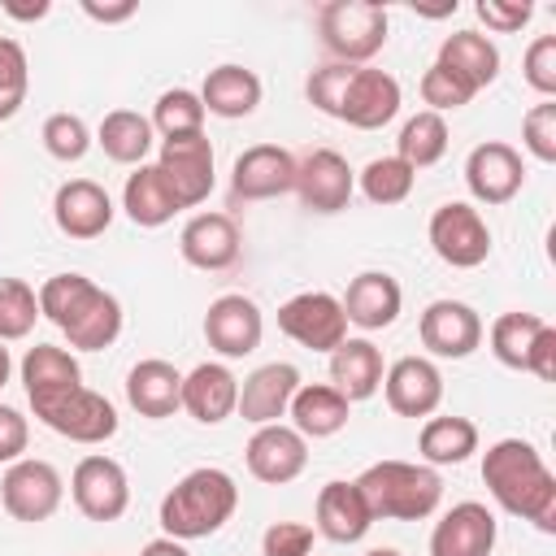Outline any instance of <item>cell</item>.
<instances>
[{
    "instance_id": "obj_33",
    "label": "cell",
    "mask_w": 556,
    "mask_h": 556,
    "mask_svg": "<svg viewBox=\"0 0 556 556\" xmlns=\"http://www.w3.org/2000/svg\"><path fill=\"white\" fill-rule=\"evenodd\" d=\"M439 65H447L452 74H460L473 91L491 87L500 78V48L482 35V30H456L439 43Z\"/></svg>"
},
{
    "instance_id": "obj_42",
    "label": "cell",
    "mask_w": 556,
    "mask_h": 556,
    "mask_svg": "<svg viewBox=\"0 0 556 556\" xmlns=\"http://www.w3.org/2000/svg\"><path fill=\"white\" fill-rule=\"evenodd\" d=\"M39 139H43L48 156H56V161H65V165H70V161H83L87 148H91V130H87V122H83L78 113H52V117L43 122Z\"/></svg>"
},
{
    "instance_id": "obj_32",
    "label": "cell",
    "mask_w": 556,
    "mask_h": 556,
    "mask_svg": "<svg viewBox=\"0 0 556 556\" xmlns=\"http://www.w3.org/2000/svg\"><path fill=\"white\" fill-rule=\"evenodd\" d=\"M200 104H204V113L226 117V122L248 117V113H256V104H261V78H256L248 65H217V70L204 74Z\"/></svg>"
},
{
    "instance_id": "obj_36",
    "label": "cell",
    "mask_w": 556,
    "mask_h": 556,
    "mask_svg": "<svg viewBox=\"0 0 556 556\" xmlns=\"http://www.w3.org/2000/svg\"><path fill=\"white\" fill-rule=\"evenodd\" d=\"M96 143L104 148L109 161L117 165H148V152H152V122L135 109H113L104 113L100 130H96Z\"/></svg>"
},
{
    "instance_id": "obj_50",
    "label": "cell",
    "mask_w": 556,
    "mask_h": 556,
    "mask_svg": "<svg viewBox=\"0 0 556 556\" xmlns=\"http://www.w3.org/2000/svg\"><path fill=\"white\" fill-rule=\"evenodd\" d=\"M135 0H117V4H100V0H83V13L91 17V22H104V26H113V22H126V17H135Z\"/></svg>"
},
{
    "instance_id": "obj_9",
    "label": "cell",
    "mask_w": 556,
    "mask_h": 556,
    "mask_svg": "<svg viewBox=\"0 0 556 556\" xmlns=\"http://www.w3.org/2000/svg\"><path fill=\"white\" fill-rule=\"evenodd\" d=\"M61 495H65V482H61L56 465L35 460V456L13 460L0 478V504L13 521H30V526L48 521L61 508Z\"/></svg>"
},
{
    "instance_id": "obj_23",
    "label": "cell",
    "mask_w": 556,
    "mask_h": 556,
    "mask_svg": "<svg viewBox=\"0 0 556 556\" xmlns=\"http://www.w3.org/2000/svg\"><path fill=\"white\" fill-rule=\"evenodd\" d=\"M382 391L391 413L400 417H434V408L443 404V374L430 356H400L387 374H382Z\"/></svg>"
},
{
    "instance_id": "obj_18",
    "label": "cell",
    "mask_w": 556,
    "mask_h": 556,
    "mask_svg": "<svg viewBox=\"0 0 556 556\" xmlns=\"http://www.w3.org/2000/svg\"><path fill=\"white\" fill-rule=\"evenodd\" d=\"M295 191V156L278 143H252L235 156L230 195L235 200H278Z\"/></svg>"
},
{
    "instance_id": "obj_35",
    "label": "cell",
    "mask_w": 556,
    "mask_h": 556,
    "mask_svg": "<svg viewBox=\"0 0 556 556\" xmlns=\"http://www.w3.org/2000/svg\"><path fill=\"white\" fill-rule=\"evenodd\" d=\"M417 452L430 469L439 465H465L478 452V426L469 417H426L421 434H417Z\"/></svg>"
},
{
    "instance_id": "obj_44",
    "label": "cell",
    "mask_w": 556,
    "mask_h": 556,
    "mask_svg": "<svg viewBox=\"0 0 556 556\" xmlns=\"http://www.w3.org/2000/svg\"><path fill=\"white\" fill-rule=\"evenodd\" d=\"M352 70H356V65H339V61L313 70L308 83H304L308 104H313L317 113H326V117H339V104H343V91H348V83H352Z\"/></svg>"
},
{
    "instance_id": "obj_29",
    "label": "cell",
    "mask_w": 556,
    "mask_h": 556,
    "mask_svg": "<svg viewBox=\"0 0 556 556\" xmlns=\"http://www.w3.org/2000/svg\"><path fill=\"white\" fill-rule=\"evenodd\" d=\"M369 526H374V513H369V504H365L356 482L334 478V482H326L317 491V534L321 539H330V543H361L369 534Z\"/></svg>"
},
{
    "instance_id": "obj_8",
    "label": "cell",
    "mask_w": 556,
    "mask_h": 556,
    "mask_svg": "<svg viewBox=\"0 0 556 556\" xmlns=\"http://www.w3.org/2000/svg\"><path fill=\"white\" fill-rule=\"evenodd\" d=\"M278 330L291 343L308 348V352H334L348 339V317H343L339 295H330V291H300V295H291L278 308Z\"/></svg>"
},
{
    "instance_id": "obj_1",
    "label": "cell",
    "mask_w": 556,
    "mask_h": 556,
    "mask_svg": "<svg viewBox=\"0 0 556 556\" xmlns=\"http://www.w3.org/2000/svg\"><path fill=\"white\" fill-rule=\"evenodd\" d=\"M482 482L504 513L539 526L543 534L556 530V473L547 469V460L534 443H526V439L491 443L482 456Z\"/></svg>"
},
{
    "instance_id": "obj_26",
    "label": "cell",
    "mask_w": 556,
    "mask_h": 556,
    "mask_svg": "<svg viewBox=\"0 0 556 556\" xmlns=\"http://www.w3.org/2000/svg\"><path fill=\"white\" fill-rule=\"evenodd\" d=\"M22 387H26V400L30 408H48L52 400L70 395L74 387H83V369L74 361V352L56 348V343H35L26 356H22Z\"/></svg>"
},
{
    "instance_id": "obj_5",
    "label": "cell",
    "mask_w": 556,
    "mask_h": 556,
    "mask_svg": "<svg viewBox=\"0 0 556 556\" xmlns=\"http://www.w3.org/2000/svg\"><path fill=\"white\" fill-rule=\"evenodd\" d=\"M317 30H321V48L339 65H365L382 52L391 13L374 0H330L317 13Z\"/></svg>"
},
{
    "instance_id": "obj_3",
    "label": "cell",
    "mask_w": 556,
    "mask_h": 556,
    "mask_svg": "<svg viewBox=\"0 0 556 556\" xmlns=\"http://www.w3.org/2000/svg\"><path fill=\"white\" fill-rule=\"evenodd\" d=\"M239 508V486L226 469L217 465H204V469H191L187 478H178L165 500H161V530L178 543H191V539H208L217 534Z\"/></svg>"
},
{
    "instance_id": "obj_24",
    "label": "cell",
    "mask_w": 556,
    "mask_h": 556,
    "mask_svg": "<svg viewBox=\"0 0 556 556\" xmlns=\"http://www.w3.org/2000/svg\"><path fill=\"white\" fill-rule=\"evenodd\" d=\"M239 226L230 213H195L182 235H178V252L187 265L204 269V274H217V269H230L239 261Z\"/></svg>"
},
{
    "instance_id": "obj_27",
    "label": "cell",
    "mask_w": 556,
    "mask_h": 556,
    "mask_svg": "<svg viewBox=\"0 0 556 556\" xmlns=\"http://www.w3.org/2000/svg\"><path fill=\"white\" fill-rule=\"evenodd\" d=\"M126 400L139 417L148 421H161V417H174L182 408V374L161 361V356H148L139 365H130L126 374Z\"/></svg>"
},
{
    "instance_id": "obj_2",
    "label": "cell",
    "mask_w": 556,
    "mask_h": 556,
    "mask_svg": "<svg viewBox=\"0 0 556 556\" xmlns=\"http://www.w3.org/2000/svg\"><path fill=\"white\" fill-rule=\"evenodd\" d=\"M39 317H48L70 348L78 352H104L122 334V304L113 291L96 287L87 274H52L39 291Z\"/></svg>"
},
{
    "instance_id": "obj_49",
    "label": "cell",
    "mask_w": 556,
    "mask_h": 556,
    "mask_svg": "<svg viewBox=\"0 0 556 556\" xmlns=\"http://www.w3.org/2000/svg\"><path fill=\"white\" fill-rule=\"evenodd\" d=\"M26 443H30V426H26V417H22L17 408L0 404V465L22 460Z\"/></svg>"
},
{
    "instance_id": "obj_53",
    "label": "cell",
    "mask_w": 556,
    "mask_h": 556,
    "mask_svg": "<svg viewBox=\"0 0 556 556\" xmlns=\"http://www.w3.org/2000/svg\"><path fill=\"white\" fill-rule=\"evenodd\" d=\"M9 374H13V356H9V348L0 343V387L9 382Z\"/></svg>"
},
{
    "instance_id": "obj_30",
    "label": "cell",
    "mask_w": 556,
    "mask_h": 556,
    "mask_svg": "<svg viewBox=\"0 0 556 556\" xmlns=\"http://www.w3.org/2000/svg\"><path fill=\"white\" fill-rule=\"evenodd\" d=\"M382 352L369 343V339H343L334 352H330V387L356 404V400H369L378 387H382Z\"/></svg>"
},
{
    "instance_id": "obj_6",
    "label": "cell",
    "mask_w": 556,
    "mask_h": 556,
    "mask_svg": "<svg viewBox=\"0 0 556 556\" xmlns=\"http://www.w3.org/2000/svg\"><path fill=\"white\" fill-rule=\"evenodd\" d=\"M491 352L508 369H526L539 382H556V326L539 313H500L491 321Z\"/></svg>"
},
{
    "instance_id": "obj_13",
    "label": "cell",
    "mask_w": 556,
    "mask_h": 556,
    "mask_svg": "<svg viewBox=\"0 0 556 556\" xmlns=\"http://www.w3.org/2000/svg\"><path fill=\"white\" fill-rule=\"evenodd\" d=\"M417 339L430 356L465 361L482 348V317L465 300H430L417 321Z\"/></svg>"
},
{
    "instance_id": "obj_20",
    "label": "cell",
    "mask_w": 556,
    "mask_h": 556,
    "mask_svg": "<svg viewBox=\"0 0 556 556\" xmlns=\"http://www.w3.org/2000/svg\"><path fill=\"white\" fill-rule=\"evenodd\" d=\"M300 391V369L291 361H269L261 369H252L243 382H239V404L235 413L252 426H274L287 417L291 408V395Z\"/></svg>"
},
{
    "instance_id": "obj_40",
    "label": "cell",
    "mask_w": 556,
    "mask_h": 556,
    "mask_svg": "<svg viewBox=\"0 0 556 556\" xmlns=\"http://www.w3.org/2000/svg\"><path fill=\"white\" fill-rule=\"evenodd\" d=\"M39 321V295L22 278H0V343L26 339Z\"/></svg>"
},
{
    "instance_id": "obj_11",
    "label": "cell",
    "mask_w": 556,
    "mask_h": 556,
    "mask_svg": "<svg viewBox=\"0 0 556 556\" xmlns=\"http://www.w3.org/2000/svg\"><path fill=\"white\" fill-rule=\"evenodd\" d=\"M70 495H74V508L87 517V521H117L126 508H130V482H126V469L104 456V452H91L74 465L70 473Z\"/></svg>"
},
{
    "instance_id": "obj_43",
    "label": "cell",
    "mask_w": 556,
    "mask_h": 556,
    "mask_svg": "<svg viewBox=\"0 0 556 556\" xmlns=\"http://www.w3.org/2000/svg\"><path fill=\"white\" fill-rule=\"evenodd\" d=\"M473 96H478V91H473L460 74H452L447 65H439V61L421 74V100H426V104H430V113H439V117H443V113H452V109H465Z\"/></svg>"
},
{
    "instance_id": "obj_38",
    "label": "cell",
    "mask_w": 556,
    "mask_h": 556,
    "mask_svg": "<svg viewBox=\"0 0 556 556\" xmlns=\"http://www.w3.org/2000/svg\"><path fill=\"white\" fill-rule=\"evenodd\" d=\"M413 182H417V169L413 165H404L395 152L391 156H374L361 174H356V187H361V195L369 200V204H404L408 195H413Z\"/></svg>"
},
{
    "instance_id": "obj_45",
    "label": "cell",
    "mask_w": 556,
    "mask_h": 556,
    "mask_svg": "<svg viewBox=\"0 0 556 556\" xmlns=\"http://www.w3.org/2000/svg\"><path fill=\"white\" fill-rule=\"evenodd\" d=\"M521 143L534 161H556V100H543L521 117Z\"/></svg>"
},
{
    "instance_id": "obj_39",
    "label": "cell",
    "mask_w": 556,
    "mask_h": 556,
    "mask_svg": "<svg viewBox=\"0 0 556 556\" xmlns=\"http://www.w3.org/2000/svg\"><path fill=\"white\" fill-rule=\"evenodd\" d=\"M148 122H152V130H161V139L204 135V104H200V91H191V87H169V91H161Z\"/></svg>"
},
{
    "instance_id": "obj_31",
    "label": "cell",
    "mask_w": 556,
    "mask_h": 556,
    "mask_svg": "<svg viewBox=\"0 0 556 556\" xmlns=\"http://www.w3.org/2000/svg\"><path fill=\"white\" fill-rule=\"evenodd\" d=\"M291 430H300L304 439H330L348 426L352 404L330 387V382H300V391L291 395Z\"/></svg>"
},
{
    "instance_id": "obj_46",
    "label": "cell",
    "mask_w": 556,
    "mask_h": 556,
    "mask_svg": "<svg viewBox=\"0 0 556 556\" xmlns=\"http://www.w3.org/2000/svg\"><path fill=\"white\" fill-rule=\"evenodd\" d=\"M521 74H526V83H530L543 100L556 96V35H539V39L526 48Z\"/></svg>"
},
{
    "instance_id": "obj_22",
    "label": "cell",
    "mask_w": 556,
    "mask_h": 556,
    "mask_svg": "<svg viewBox=\"0 0 556 556\" xmlns=\"http://www.w3.org/2000/svg\"><path fill=\"white\" fill-rule=\"evenodd\" d=\"M52 222L65 239H100L113 226V200L91 178H70L52 195Z\"/></svg>"
},
{
    "instance_id": "obj_4",
    "label": "cell",
    "mask_w": 556,
    "mask_h": 556,
    "mask_svg": "<svg viewBox=\"0 0 556 556\" xmlns=\"http://www.w3.org/2000/svg\"><path fill=\"white\" fill-rule=\"evenodd\" d=\"M352 482L361 486L374 521H426L443 500L439 469L413 460H378Z\"/></svg>"
},
{
    "instance_id": "obj_21",
    "label": "cell",
    "mask_w": 556,
    "mask_h": 556,
    "mask_svg": "<svg viewBox=\"0 0 556 556\" xmlns=\"http://www.w3.org/2000/svg\"><path fill=\"white\" fill-rule=\"evenodd\" d=\"M395 113H400V83H395V74L374 70V65H356L352 83L343 91V104H339V122H348L356 130H382Z\"/></svg>"
},
{
    "instance_id": "obj_37",
    "label": "cell",
    "mask_w": 556,
    "mask_h": 556,
    "mask_svg": "<svg viewBox=\"0 0 556 556\" xmlns=\"http://www.w3.org/2000/svg\"><path fill=\"white\" fill-rule=\"evenodd\" d=\"M447 143H452V135H447V122H443L439 113L421 109V113H413V117L400 126V139H395V156H400L404 165H413V169H426V165L443 161Z\"/></svg>"
},
{
    "instance_id": "obj_54",
    "label": "cell",
    "mask_w": 556,
    "mask_h": 556,
    "mask_svg": "<svg viewBox=\"0 0 556 556\" xmlns=\"http://www.w3.org/2000/svg\"><path fill=\"white\" fill-rule=\"evenodd\" d=\"M365 556H400V552H395V547H369Z\"/></svg>"
},
{
    "instance_id": "obj_17",
    "label": "cell",
    "mask_w": 556,
    "mask_h": 556,
    "mask_svg": "<svg viewBox=\"0 0 556 556\" xmlns=\"http://www.w3.org/2000/svg\"><path fill=\"white\" fill-rule=\"evenodd\" d=\"M243 460H248V473L256 482L282 486V482H295L304 473V465H308V439L300 430H291L287 421L256 426V434L243 447Z\"/></svg>"
},
{
    "instance_id": "obj_14",
    "label": "cell",
    "mask_w": 556,
    "mask_h": 556,
    "mask_svg": "<svg viewBox=\"0 0 556 556\" xmlns=\"http://www.w3.org/2000/svg\"><path fill=\"white\" fill-rule=\"evenodd\" d=\"M261 334H265V317L256 308L252 295L243 291H226L208 304L204 313V339L217 356L226 361H239V356H252L261 348Z\"/></svg>"
},
{
    "instance_id": "obj_10",
    "label": "cell",
    "mask_w": 556,
    "mask_h": 556,
    "mask_svg": "<svg viewBox=\"0 0 556 556\" xmlns=\"http://www.w3.org/2000/svg\"><path fill=\"white\" fill-rule=\"evenodd\" d=\"M178 200V208H195L213 191V143L204 135H182V139H161V152L152 161Z\"/></svg>"
},
{
    "instance_id": "obj_52",
    "label": "cell",
    "mask_w": 556,
    "mask_h": 556,
    "mask_svg": "<svg viewBox=\"0 0 556 556\" xmlns=\"http://www.w3.org/2000/svg\"><path fill=\"white\" fill-rule=\"evenodd\" d=\"M139 556H191L178 539H169V534H161V539H152V543H143V552Z\"/></svg>"
},
{
    "instance_id": "obj_28",
    "label": "cell",
    "mask_w": 556,
    "mask_h": 556,
    "mask_svg": "<svg viewBox=\"0 0 556 556\" xmlns=\"http://www.w3.org/2000/svg\"><path fill=\"white\" fill-rule=\"evenodd\" d=\"M239 404V378L222 361H204L191 374H182V408L200 426H222Z\"/></svg>"
},
{
    "instance_id": "obj_7",
    "label": "cell",
    "mask_w": 556,
    "mask_h": 556,
    "mask_svg": "<svg viewBox=\"0 0 556 556\" xmlns=\"http://www.w3.org/2000/svg\"><path fill=\"white\" fill-rule=\"evenodd\" d=\"M426 235H430L434 256H439L443 265H452V269H478V265L491 256V226H486V217H482L473 204H465V200L439 204V208L430 213Z\"/></svg>"
},
{
    "instance_id": "obj_25",
    "label": "cell",
    "mask_w": 556,
    "mask_h": 556,
    "mask_svg": "<svg viewBox=\"0 0 556 556\" xmlns=\"http://www.w3.org/2000/svg\"><path fill=\"white\" fill-rule=\"evenodd\" d=\"M339 304H343L348 326L387 330V326H395V317H400L404 291H400V282H395L387 269H365V274H356V278L348 282V291H343Z\"/></svg>"
},
{
    "instance_id": "obj_48",
    "label": "cell",
    "mask_w": 556,
    "mask_h": 556,
    "mask_svg": "<svg viewBox=\"0 0 556 556\" xmlns=\"http://www.w3.org/2000/svg\"><path fill=\"white\" fill-rule=\"evenodd\" d=\"M313 552V526L304 521H274L261 539V556H308Z\"/></svg>"
},
{
    "instance_id": "obj_19",
    "label": "cell",
    "mask_w": 556,
    "mask_h": 556,
    "mask_svg": "<svg viewBox=\"0 0 556 556\" xmlns=\"http://www.w3.org/2000/svg\"><path fill=\"white\" fill-rule=\"evenodd\" d=\"M495 513L478 500L452 504L430 530V556H491L495 552Z\"/></svg>"
},
{
    "instance_id": "obj_12",
    "label": "cell",
    "mask_w": 556,
    "mask_h": 556,
    "mask_svg": "<svg viewBox=\"0 0 556 556\" xmlns=\"http://www.w3.org/2000/svg\"><path fill=\"white\" fill-rule=\"evenodd\" d=\"M35 417H39L48 430H56L61 439L87 443V447H96V443H104V439L117 434V408H113V400L100 395V391H91V387H74L70 395L52 400V404L39 408Z\"/></svg>"
},
{
    "instance_id": "obj_51",
    "label": "cell",
    "mask_w": 556,
    "mask_h": 556,
    "mask_svg": "<svg viewBox=\"0 0 556 556\" xmlns=\"http://www.w3.org/2000/svg\"><path fill=\"white\" fill-rule=\"evenodd\" d=\"M48 0H35V4H17V0H4V13L13 17V22H39V17H48Z\"/></svg>"
},
{
    "instance_id": "obj_47",
    "label": "cell",
    "mask_w": 556,
    "mask_h": 556,
    "mask_svg": "<svg viewBox=\"0 0 556 556\" xmlns=\"http://www.w3.org/2000/svg\"><path fill=\"white\" fill-rule=\"evenodd\" d=\"M473 13H478V22H482L486 30L513 35V30H521V26L534 17V4H530V0H478Z\"/></svg>"
},
{
    "instance_id": "obj_16",
    "label": "cell",
    "mask_w": 556,
    "mask_h": 556,
    "mask_svg": "<svg viewBox=\"0 0 556 556\" xmlns=\"http://www.w3.org/2000/svg\"><path fill=\"white\" fill-rule=\"evenodd\" d=\"M356 191V169L334 148H313L304 161H295V195L313 213H339L348 208Z\"/></svg>"
},
{
    "instance_id": "obj_34",
    "label": "cell",
    "mask_w": 556,
    "mask_h": 556,
    "mask_svg": "<svg viewBox=\"0 0 556 556\" xmlns=\"http://www.w3.org/2000/svg\"><path fill=\"white\" fill-rule=\"evenodd\" d=\"M122 208H126V217L135 226L156 230V226H165L178 213V200L169 195V187H165L156 165H135V174L122 187Z\"/></svg>"
},
{
    "instance_id": "obj_41",
    "label": "cell",
    "mask_w": 556,
    "mask_h": 556,
    "mask_svg": "<svg viewBox=\"0 0 556 556\" xmlns=\"http://www.w3.org/2000/svg\"><path fill=\"white\" fill-rule=\"evenodd\" d=\"M26 87H30L26 48L17 39L0 35V122H9L26 104Z\"/></svg>"
},
{
    "instance_id": "obj_15",
    "label": "cell",
    "mask_w": 556,
    "mask_h": 556,
    "mask_svg": "<svg viewBox=\"0 0 556 556\" xmlns=\"http://www.w3.org/2000/svg\"><path fill=\"white\" fill-rule=\"evenodd\" d=\"M465 187L478 204H508L526 187V161L513 143L486 139L465 156Z\"/></svg>"
}]
</instances>
